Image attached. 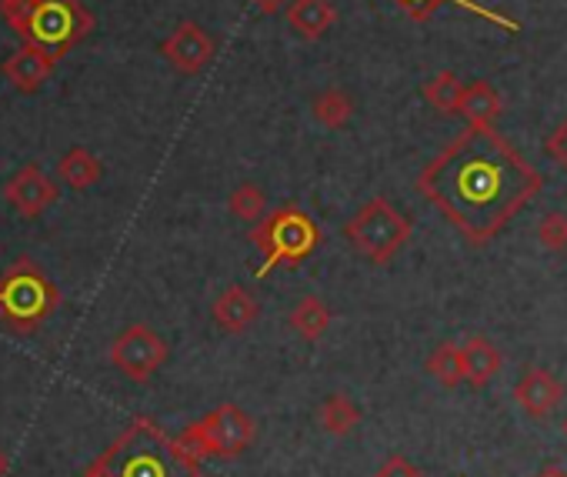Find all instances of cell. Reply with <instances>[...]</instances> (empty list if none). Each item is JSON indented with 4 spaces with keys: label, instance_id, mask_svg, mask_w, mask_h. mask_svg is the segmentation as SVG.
Segmentation results:
<instances>
[{
    "label": "cell",
    "instance_id": "obj_8",
    "mask_svg": "<svg viewBox=\"0 0 567 477\" xmlns=\"http://www.w3.org/2000/svg\"><path fill=\"white\" fill-rule=\"evenodd\" d=\"M164 361H167V341L147 324H131L111 344V364L137 384L151 381L164 367Z\"/></svg>",
    "mask_w": 567,
    "mask_h": 477
},
{
    "label": "cell",
    "instance_id": "obj_22",
    "mask_svg": "<svg viewBox=\"0 0 567 477\" xmlns=\"http://www.w3.org/2000/svg\"><path fill=\"white\" fill-rule=\"evenodd\" d=\"M461 77L454 71H437L427 84H424V101L437 111V114H457L461 111V97H464Z\"/></svg>",
    "mask_w": 567,
    "mask_h": 477
},
{
    "label": "cell",
    "instance_id": "obj_26",
    "mask_svg": "<svg viewBox=\"0 0 567 477\" xmlns=\"http://www.w3.org/2000/svg\"><path fill=\"white\" fill-rule=\"evenodd\" d=\"M544 147H547V157H550V160L567 174V117L554 127V134L547 137V144H544Z\"/></svg>",
    "mask_w": 567,
    "mask_h": 477
},
{
    "label": "cell",
    "instance_id": "obj_9",
    "mask_svg": "<svg viewBox=\"0 0 567 477\" xmlns=\"http://www.w3.org/2000/svg\"><path fill=\"white\" fill-rule=\"evenodd\" d=\"M214 38L200 28V24H194V21H184V24H177L171 34H167V41L161 44V54H164V61L177 71V74H184V77H194V74H200L210 61H214Z\"/></svg>",
    "mask_w": 567,
    "mask_h": 477
},
{
    "label": "cell",
    "instance_id": "obj_2",
    "mask_svg": "<svg viewBox=\"0 0 567 477\" xmlns=\"http://www.w3.org/2000/svg\"><path fill=\"white\" fill-rule=\"evenodd\" d=\"M0 18L24 44L41 48L54 61L68 58L94 28L81 0H0Z\"/></svg>",
    "mask_w": 567,
    "mask_h": 477
},
{
    "label": "cell",
    "instance_id": "obj_21",
    "mask_svg": "<svg viewBox=\"0 0 567 477\" xmlns=\"http://www.w3.org/2000/svg\"><path fill=\"white\" fill-rule=\"evenodd\" d=\"M318 424L328 434L344 437V434H351L361 424V407L348 394H331V397H324V404L318 411Z\"/></svg>",
    "mask_w": 567,
    "mask_h": 477
},
{
    "label": "cell",
    "instance_id": "obj_10",
    "mask_svg": "<svg viewBox=\"0 0 567 477\" xmlns=\"http://www.w3.org/2000/svg\"><path fill=\"white\" fill-rule=\"evenodd\" d=\"M61 197V187L54 184V177L38 167V164H24L4 187V200L21 214V217H38L44 214L54 200Z\"/></svg>",
    "mask_w": 567,
    "mask_h": 477
},
{
    "label": "cell",
    "instance_id": "obj_5",
    "mask_svg": "<svg viewBox=\"0 0 567 477\" xmlns=\"http://www.w3.org/2000/svg\"><path fill=\"white\" fill-rule=\"evenodd\" d=\"M61 304V291L38 271L31 258L11 265V271L0 281V318L14 331H34L44 324Z\"/></svg>",
    "mask_w": 567,
    "mask_h": 477
},
{
    "label": "cell",
    "instance_id": "obj_28",
    "mask_svg": "<svg viewBox=\"0 0 567 477\" xmlns=\"http://www.w3.org/2000/svg\"><path fill=\"white\" fill-rule=\"evenodd\" d=\"M250 4L260 11V14H267V18H274L277 11H284V4H291V0H250Z\"/></svg>",
    "mask_w": 567,
    "mask_h": 477
},
{
    "label": "cell",
    "instance_id": "obj_19",
    "mask_svg": "<svg viewBox=\"0 0 567 477\" xmlns=\"http://www.w3.org/2000/svg\"><path fill=\"white\" fill-rule=\"evenodd\" d=\"M288 321H291V331L295 334H301L308 344H318L328 334V328H331V308L321 298L308 294V298L298 301V308L291 311Z\"/></svg>",
    "mask_w": 567,
    "mask_h": 477
},
{
    "label": "cell",
    "instance_id": "obj_25",
    "mask_svg": "<svg viewBox=\"0 0 567 477\" xmlns=\"http://www.w3.org/2000/svg\"><path fill=\"white\" fill-rule=\"evenodd\" d=\"M537 241L544 251H567V214L560 210H547L537 224Z\"/></svg>",
    "mask_w": 567,
    "mask_h": 477
},
{
    "label": "cell",
    "instance_id": "obj_18",
    "mask_svg": "<svg viewBox=\"0 0 567 477\" xmlns=\"http://www.w3.org/2000/svg\"><path fill=\"white\" fill-rule=\"evenodd\" d=\"M104 167L97 160V154H91L87 147H71L68 154H61L58 160V180L74 187V190H87L101 180Z\"/></svg>",
    "mask_w": 567,
    "mask_h": 477
},
{
    "label": "cell",
    "instance_id": "obj_14",
    "mask_svg": "<svg viewBox=\"0 0 567 477\" xmlns=\"http://www.w3.org/2000/svg\"><path fill=\"white\" fill-rule=\"evenodd\" d=\"M444 4L461 8V11H467V14H474V18H481V21H487V24H494V28H501V31H507V34H517V31H520V24H517L514 18H507V14H501V11H494V8H484V4H477V0H394V8L404 11L411 21H427V18L437 14Z\"/></svg>",
    "mask_w": 567,
    "mask_h": 477
},
{
    "label": "cell",
    "instance_id": "obj_15",
    "mask_svg": "<svg viewBox=\"0 0 567 477\" xmlns=\"http://www.w3.org/2000/svg\"><path fill=\"white\" fill-rule=\"evenodd\" d=\"M334 24H338V8L331 0H291L288 4V28L305 41L324 38Z\"/></svg>",
    "mask_w": 567,
    "mask_h": 477
},
{
    "label": "cell",
    "instance_id": "obj_30",
    "mask_svg": "<svg viewBox=\"0 0 567 477\" xmlns=\"http://www.w3.org/2000/svg\"><path fill=\"white\" fill-rule=\"evenodd\" d=\"M8 470H11V460H8L4 450H0V477H8Z\"/></svg>",
    "mask_w": 567,
    "mask_h": 477
},
{
    "label": "cell",
    "instance_id": "obj_4",
    "mask_svg": "<svg viewBox=\"0 0 567 477\" xmlns=\"http://www.w3.org/2000/svg\"><path fill=\"white\" fill-rule=\"evenodd\" d=\"M250 245L260 251L257 278H267L280 265H305L321 245V227L301 207H277L250 227Z\"/></svg>",
    "mask_w": 567,
    "mask_h": 477
},
{
    "label": "cell",
    "instance_id": "obj_27",
    "mask_svg": "<svg viewBox=\"0 0 567 477\" xmlns=\"http://www.w3.org/2000/svg\"><path fill=\"white\" fill-rule=\"evenodd\" d=\"M374 477H424L404 454H391L381 467H378V474Z\"/></svg>",
    "mask_w": 567,
    "mask_h": 477
},
{
    "label": "cell",
    "instance_id": "obj_24",
    "mask_svg": "<svg viewBox=\"0 0 567 477\" xmlns=\"http://www.w3.org/2000/svg\"><path fill=\"white\" fill-rule=\"evenodd\" d=\"M227 210H230L237 220H244V224H257V220H264V214H267V197H264V190H260L257 184H240V187H234V194L227 197Z\"/></svg>",
    "mask_w": 567,
    "mask_h": 477
},
{
    "label": "cell",
    "instance_id": "obj_7",
    "mask_svg": "<svg viewBox=\"0 0 567 477\" xmlns=\"http://www.w3.org/2000/svg\"><path fill=\"white\" fill-rule=\"evenodd\" d=\"M257 437V421L237 404H220L207 417L194 421L181 437V450L194 460L200 457H237Z\"/></svg>",
    "mask_w": 567,
    "mask_h": 477
},
{
    "label": "cell",
    "instance_id": "obj_13",
    "mask_svg": "<svg viewBox=\"0 0 567 477\" xmlns=\"http://www.w3.org/2000/svg\"><path fill=\"white\" fill-rule=\"evenodd\" d=\"M210 318L220 331L227 334H244L257 324L260 318V304L254 301V294L240 284H230L217 294V301L210 304Z\"/></svg>",
    "mask_w": 567,
    "mask_h": 477
},
{
    "label": "cell",
    "instance_id": "obj_1",
    "mask_svg": "<svg viewBox=\"0 0 567 477\" xmlns=\"http://www.w3.org/2000/svg\"><path fill=\"white\" fill-rule=\"evenodd\" d=\"M540 187L544 174L487 124H467L417 174V194L474 248L494 241Z\"/></svg>",
    "mask_w": 567,
    "mask_h": 477
},
{
    "label": "cell",
    "instance_id": "obj_31",
    "mask_svg": "<svg viewBox=\"0 0 567 477\" xmlns=\"http://www.w3.org/2000/svg\"><path fill=\"white\" fill-rule=\"evenodd\" d=\"M564 437H567V417H564Z\"/></svg>",
    "mask_w": 567,
    "mask_h": 477
},
{
    "label": "cell",
    "instance_id": "obj_23",
    "mask_svg": "<svg viewBox=\"0 0 567 477\" xmlns=\"http://www.w3.org/2000/svg\"><path fill=\"white\" fill-rule=\"evenodd\" d=\"M315 117H318L324 127H331V131L348 127L351 117H354V101H351V94L341 91V87L321 91V94L315 97Z\"/></svg>",
    "mask_w": 567,
    "mask_h": 477
},
{
    "label": "cell",
    "instance_id": "obj_3",
    "mask_svg": "<svg viewBox=\"0 0 567 477\" xmlns=\"http://www.w3.org/2000/svg\"><path fill=\"white\" fill-rule=\"evenodd\" d=\"M87 477H200V470L197 460L187 457L154 421L137 417Z\"/></svg>",
    "mask_w": 567,
    "mask_h": 477
},
{
    "label": "cell",
    "instance_id": "obj_12",
    "mask_svg": "<svg viewBox=\"0 0 567 477\" xmlns=\"http://www.w3.org/2000/svg\"><path fill=\"white\" fill-rule=\"evenodd\" d=\"M514 401L520 404L524 414L530 417H547L550 411H557V404L564 401V384L544 371V367H530L517 384H514Z\"/></svg>",
    "mask_w": 567,
    "mask_h": 477
},
{
    "label": "cell",
    "instance_id": "obj_6",
    "mask_svg": "<svg viewBox=\"0 0 567 477\" xmlns=\"http://www.w3.org/2000/svg\"><path fill=\"white\" fill-rule=\"evenodd\" d=\"M411 217L401 214L388 197H371L348 224L344 237L371 265H391L394 255L411 241Z\"/></svg>",
    "mask_w": 567,
    "mask_h": 477
},
{
    "label": "cell",
    "instance_id": "obj_29",
    "mask_svg": "<svg viewBox=\"0 0 567 477\" xmlns=\"http://www.w3.org/2000/svg\"><path fill=\"white\" fill-rule=\"evenodd\" d=\"M537 477H567V470H560V467H544Z\"/></svg>",
    "mask_w": 567,
    "mask_h": 477
},
{
    "label": "cell",
    "instance_id": "obj_11",
    "mask_svg": "<svg viewBox=\"0 0 567 477\" xmlns=\"http://www.w3.org/2000/svg\"><path fill=\"white\" fill-rule=\"evenodd\" d=\"M54 58H48L41 48L34 44H21L4 64H0V74H4V81L18 91V94H38L51 74H54Z\"/></svg>",
    "mask_w": 567,
    "mask_h": 477
},
{
    "label": "cell",
    "instance_id": "obj_17",
    "mask_svg": "<svg viewBox=\"0 0 567 477\" xmlns=\"http://www.w3.org/2000/svg\"><path fill=\"white\" fill-rule=\"evenodd\" d=\"M501 111H504V101H501V94L487 81H474V84L464 87V97H461V111L457 114L467 124H487V127H494L497 117H501Z\"/></svg>",
    "mask_w": 567,
    "mask_h": 477
},
{
    "label": "cell",
    "instance_id": "obj_20",
    "mask_svg": "<svg viewBox=\"0 0 567 477\" xmlns=\"http://www.w3.org/2000/svg\"><path fill=\"white\" fill-rule=\"evenodd\" d=\"M424 367H427V374H431L437 384H444V387H457V384L467 381V374H464V351H461V344H454V341L437 344V348L431 351V357L424 361Z\"/></svg>",
    "mask_w": 567,
    "mask_h": 477
},
{
    "label": "cell",
    "instance_id": "obj_16",
    "mask_svg": "<svg viewBox=\"0 0 567 477\" xmlns=\"http://www.w3.org/2000/svg\"><path fill=\"white\" fill-rule=\"evenodd\" d=\"M461 351H464V374H467V384L471 387H484V384H491L501 374L504 357H501V351H497L494 341L474 334V338H467L461 344Z\"/></svg>",
    "mask_w": 567,
    "mask_h": 477
}]
</instances>
